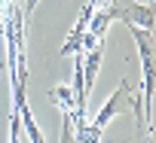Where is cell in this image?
Segmentation results:
<instances>
[{
	"mask_svg": "<svg viewBox=\"0 0 156 143\" xmlns=\"http://www.w3.org/2000/svg\"><path fill=\"white\" fill-rule=\"evenodd\" d=\"M37 3H40V0H28V15L34 12V6H37Z\"/></svg>",
	"mask_w": 156,
	"mask_h": 143,
	"instance_id": "cell-1",
	"label": "cell"
}]
</instances>
